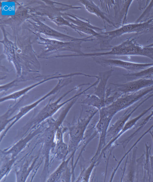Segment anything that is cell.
Here are the masks:
<instances>
[{
  "mask_svg": "<svg viewBox=\"0 0 153 182\" xmlns=\"http://www.w3.org/2000/svg\"><path fill=\"white\" fill-rule=\"evenodd\" d=\"M137 148L134 147L133 149L132 155L130 157L126 173L125 176L121 180L123 181H134V180H138L139 179V171L137 164L136 156Z\"/></svg>",
  "mask_w": 153,
  "mask_h": 182,
  "instance_id": "16",
  "label": "cell"
},
{
  "mask_svg": "<svg viewBox=\"0 0 153 182\" xmlns=\"http://www.w3.org/2000/svg\"><path fill=\"white\" fill-rule=\"evenodd\" d=\"M146 151L144 152V160L143 169V181H152V173L150 160L151 154V145H149L145 144Z\"/></svg>",
  "mask_w": 153,
  "mask_h": 182,
  "instance_id": "18",
  "label": "cell"
},
{
  "mask_svg": "<svg viewBox=\"0 0 153 182\" xmlns=\"http://www.w3.org/2000/svg\"><path fill=\"white\" fill-rule=\"evenodd\" d=\"M80 114L77 121L67 127L69 134L68 144L70 154H75L85 138L87 128L99 110L83 104L81 105Z\"/></svg>",
  "mask_w": 153,
  "mask_h": 182,
  "instance_id": "2",
  "label": "cell"
},
{
  "mask_svg": "<svg viewBox=\"0 0 153 182\" xmlns=\"http://www.w3.org/2000/svg\"><path fill=\"white\" fill-rule=\"evenodd\" d=\"M78 1L82 4L89 13L94 15L102 21L105 29L106 23L117 28L114 23L107 16L101 8L92 0H82Z\"/></svg>",
  "mask_w": 153,
  "mask_h": 182,
  "instance_id": "14",
  "label": "cell"
},
{
  "mask_svg": "<svg viewBox=\"0 0 153 182\" xmlns=\"http://www.w3.org/2000/svg\"><path fill=\"white\" fill-rule=\"evenodd\" d=\"M82 84L78 85L70 89L58 99L52 101V98L48 103L37 113L33 117L18 131L16 139H19L36 128L42 122L52 117L63 107L75 98L80 97L87 91V89L83 90L79 88Z\"/></svg>",
  "mask_w": 153,
  "mask_h": 182,
  "instance_id": "1",
  "label": "cell"
},
{
  "mask_svg": "<svg viewBox=\"0 0 153 182\" xmlns=\"http://www.w3.org/2000/svg\"><path fill=\"white\" fill-rule=\"evenodd\" d=\"M152 119H153V110L151 111L148 116L143 119L139 123L135 125L134 128L136 129L133 133V134L135 135H137L147 122Z\"/></svg>",
  "mask_w": 153,
  "mask_h": 182,
  "instance_id": "23",
  "label": "cell"
},
{
  "mask_svg": "<svg viewBox=\"0 0 153 182\" xmlns=\"http://www.w3.org/2000/svg\"><path fill=\"white\" fill-rule=\"evenodd\" d=\"M71 76V73L66 74L57 73L49 75L48 77L45 78L38 82L1 98L0 102H3L10 100L16 101L19 98L24 96L31 90L45 82L55 79H58L60 78H69Z\"/></svg>",
  "mask_w": 153,
  "mask_h": 182,
  "instance_id": "13",
  "label": "cell"
},
{
  "mask_svg": "<svg viewBox=\"0 0 153 182\" xmlns=\"http://www.w3.org/2000/svg\"><path fill=\"white\" fill-rule=\"evenodd\" d=\"M114 90L121 94L135 92L153 86V80L139 78L123 83H111Z\"/></svg>",
  "mask_w": 153,
  "mask_h": 182,
  "instance_id": "11",
  "label": "cell"
},
{
  "mask_svg": "<svg viewBox=\"0 0 153 182\" xmlns=\"http://www.w3.org/2000/svg\"><path fill=\"white\" fill-rule=\"evenodd\" d=\"M132 1H99L101 9L114 19L117 28L126 24L129 8Z\"/></svg>",
  "mask_w": 153,
  "mask_h": 182,
  "instance_id": "5",
  "label": "cell"
},
{
  "mask_svg": "<svg viewBox=\"0 0 153 182\" xmlns=\"http://www.w3.org/2000/svg\"><path fill=\"white\" fill-rule=\"evenodd\" d=\"M17 158L0 154V181L6 178L10 173L15 165Z\"/></svg>",
  "mask_w": 153,
  "mask_h": 182,
  "instance_id": "17",
  "label": "cell"
},
{
  "mask_svg": "<svg viewBox=\"0 0 153 182\" xmlns=\"http://www.w3.org/2000/svg\"><path fill=\"white\" fill-rule=\"evenodd\" d=\"M149 133H150L153 142V134L152 133L151 130L149 131ZM150 160L152 170V179L153 180V155H152L151 154L150 155Z\"/></svg>",
  "mask_w": 153,
  "mask_h": 182,
  "instance_id": "24",
  "label": "cell"
},
{
  "mask_svg": "<svg viewBox=\"0 0 153 182\" xmlns=\"http://www.w3.org/2000/svg\"><path fill=\"white\" fill-rule=\"evenodd\" d=\"M46 126V122L45 121L11 146L1 150L0 154L8 155L12 158L18 157L19 155L28 145L30 142L44 131Z\"/></svg>",
  "mask_w": 153,
  "mask_h": 182,
  "instance_id": "6",
  "label": "cell"
},
{
  "mask_svg": "<svg viewBox=\"0 0 153 182\" xmlns=\"http://www.w3.org/2000/svg\"><path fill=\"white\" fill-rule=\"evenodd\" d=\"M97 64L103 66L121 68L129 73L137 72L153 65V63H140L115 58H105L100 57H92Z\"/></svg>",
  "mask_w": 153,
  "mask_h": 182,
  "instance_id": "7",
  "label": "cell"
},
{
  "mask_svg": "<svg viewBox=\"0 0 153 182\" xmlns=\"http://www.w3.org/2000/svg\"><path fill=\"white\" fill-rule=\"evenodd\" d=\"M153 108V104L148 108L143 111L140 114L131 119L129 120L124 126L121 131L122 132L123 134L128 130L134 128L139 120Z\"/></svg>",
  "mask_w": 153,
  "mask_h": 182,
  "instance_id": "22",
  "label": "cell"
},
{
  "mask_svg": "<svg viewBox=\"0 0 153 182\" xmlns=\"http://www.w3.org/2000/svg\"><path fill=\"white\" fill-rule=\"evenodd\" d=\"M81 104L93 107L99 110L105 106L102 101L93 94L85 95L84 99L81 102Z\"/></svg>",
  "mask_w": 153,
  "mask_h": 182,
  "instance_id": "20",
  "label": "cell"
},
{
  "mask_svg": "<svg viewBox=\"0 0 153 182\" xmlns=\"http://www.w3.org/2000/svg\"><path fill=\"white\" fill-rule=\"evenodd\" d=\"M112 119L108 117H99L98 120L94 127L96 133L99 134V142L96 152L91 161L96 160L106 145L107 132Z\"/></svg>",
  "mask_w": 153,
  "mask_h": 182,
  "instance_id": "12",
  "label": "cell"
},
{
  "mask_svg": "<svg viewBox=\"0 0 153 182\" xmlns=\"http://www.w3.org/2000/svg\"><path fill=\"white\" fill-rule=\"evenodd\" d=\"M37 145L35 144L31 150L19 160L21 163L15 169L16 182H25L31 173L33 174L31 180H32L42 163L44 159L39 149L37 155H31Z\"/></svg>",
  "mask_w": 153,
  "mask_h": 182,
  "instance_id": "4",
  "label": "cell"
},
{
  "mask_svg": "<svg viewBox=\"0 0 153 182\" xmlns=\"http://www.w3.org/2000/svg\"><path fill=\"white\" fill-rule=\"evenodd\" d=\"M152 97L153 92L148 94L126 109L123 114L109 128L107 135V139L108 138L109 140L117 136L122 130L133 113L144 102Z\"/></svg>",
  "mask_w": 153,
  "mask_h": 182,
  "instance_id": "8",
  "label": "cell"
},
{
  "mask_svg": "<svg viewBox=\"0 0 153 182\" xmlns=\"http://www.w3.org/2000/svg\"><path fill=\"white\" fill-rule=\"evenodd\" d=\"M113 70L112 69L100 72L98 78L99 81L94 88L93 94L98 97L104 104L107 90L106 85L108 81L112 75Z\"/></svg>",
  "mask_w": 153,
  "mask_h": 182,
  "instance_id": "15",
  "label": "cell"
},
{
  "mask_svg": "<svg viewBox=\"0 0 153 182\" xmlns=\"http://www.w3.org/2000/svg\"><path fill=\"white\" fill-rule=\"evenodd\" d=\"M66 18L73 26V30L80 35H89L91 29L97 32L105 31V29L101 28L91 24L88 19L73 14H66Z\"/></svg>",
  "mask_w": 153,
  "mask_h": 182,
  "instance_id": "10",
  "label": "cell"
},
{
  "mask_svg": "<svg viewBox=\"0 0 153 182\" xmlns=\"http://www.w3.org/2000/svg\"><path fill=\"white\" fill-rule=\"evenodd\" d=\"M151 131V132H152V133L153 134V131Z\"/></svg>",
  "mask_w": 153,
  "mask_h": 182,
  "instance_id": "25",
  "label": "cell"
},
{
  "mask_svg": "<svg viewBox=\"0 0 153 182\" xmlns=\"http://www.w3.org/2000/svg\"><path fill=\"white\" fill-rule=\"evenodd\" d=\"M72 78L70 77L58 79L56 86L48 92L33 103L22 107L19 109L16 114L3 122L2 124V126L4 128H6L1 133L2 136L4 137L8 131L15 124L41 102L48 97L55 94L63 87L71 83L72 82Z\"/></svg>",
  "mask_w": 153,
  "mask_h": 182,
  "instance_id": "3",
  "label": "cell"
},
{
  "mask_svg": "<svg viewBox=\"0 0 153 182\" xmlns=\"http://www.w3.org/2000/svg\"><path fill=\"white\" fill-rule=\"evenodd\" d=\"M123 75L129 81L139 78L153 80V65L137 72L128 73Z\"/></svg>",
  "mask_w": 153,
  "mask_h": 182,
  "instance_id": "19",
  "label": "cell"
},
{
  "mask_svg": "<svg viewBox=\"0 0 153 182\" xmlns=\"http://www.w3.org/2000/svg\"><path fill=\"white\" fill-rule=\"evenodd\" d=\"M75 154H71L66 159L61 161L56 169L47 178V182H70L73 179L74 173L69 166L71 160L73 161Z\"/></svg>",
  "mask_w": 153,
  "mask_h": 182,
  "instance_id": "9",
  "label": "cell"
},
{
  "mask_svg": "<svg viewBox=\"0 0 153 182\" xmlns=\"http://www.w3.org/2000/svg\"><path fill=\"white\" fill-rule=\"evenodd\" d=\"M96 161H91L89 165L82 169L75 181L89 182L92 172L95 167L97 165Z\"/></svg>",
  "mask_w": 153,
  "mask_h": 182,
  "instance_id": "21",
  "label": "cell"
}]
</instances>
